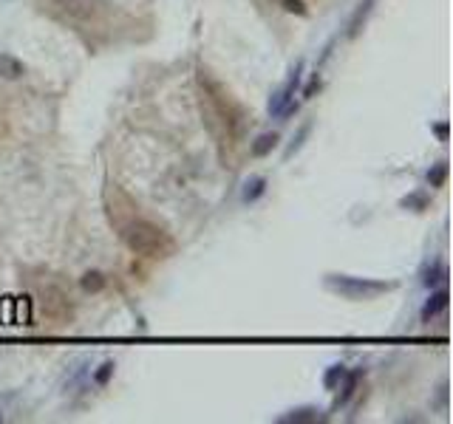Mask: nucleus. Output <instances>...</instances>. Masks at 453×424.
Masks as SVG:
<instances>
[{
    "label": "nucleus",
    "mask_w": 453,
    "mask_h": 424,
    "mask_svg": "<svg viewBox=\"0 0 453 424\" xmlns=\"http://www.w3.org/2000/svg\"><path fill=\"white\" fill-rule=\"evenodd\" d=\"M198 82H201L204 99H207V105H210V113H213V119L221 122L227 139H238L241 131H244V111H241V105L230 97V91L224 88V85L216 82L207 71L198 74Z\"/></svg>",
    "instance_id": "obj_1"
},
{
    "label": "nucleus",
    "mask_w": 453,
    "mask_h": 424,
    "mask_svg": "<svg viewBox=\"0 0 453 424\" xmlns=\"http://www.w3.org/2000/svg\"><path fill=\"white\" fill-rule=\"evenodd\" d=\"M122 240L134 254H145V258H168L173 252V238L145 218H134L122 227Z\"/></svg>",
    "instance_id": "obj_2"
},
{
    "label": "nucleus",
    "mask_w": 453,
    "mask_h": 424,
    "mask_svg": "<svg viewBox=\"0 0 453 424\" xmlns=\"http://www.w3.org/2000/svg\"><path fill=\"white\" fill-rule=\"evenodd\" d=\"M326 286L335 294H343L349 300H372L377 294H386L394 288V283L372 280V277H349V275H326Z\"/></svg>",
    "instance_id": "obj_3"
},
{
    "label": "nucleus",
    "mask_w": 453,
    "mask_h": 424,
    "mask_svg": "<svg viewBox=\"0 0 453 424\" xmlns=\"http://www.w3.org/2000/svg\"><path fill=\"white\" fill-rule=\"evenodd\" d=\"M51 9L63 20H71L77 26H91V23H100L108 3L105 0H51Z\"/></svg>",
    "instance_id": "obj_4"
},
{
    "label": "nucleus",
    "mask_w": 453,
    "mask_h": 424,
    "mask_svg": "<svg viewBox=\"0 0 453 424\" xmlns=\"http://www.w3.org/2000/svg\"><path fill=\"white\" fill-rule=\"evenodd\" d=\"M301 79H303V60L295 63L289 79H286V82L280 85V88L272 94V99H269V113H272V116L286 119V116H292V113L298 111V105H295V94H298V88H301Z\"/></svg>",
    "instance_id": "obj_5"
},
{
    "label": "nucleus",
    "mask_w": 453,
    "mask_h": 424,
    "mask_svg": "<svg viewBox=\"0 0 453 424\" xmlns=\"http://www.w3.org/2000/svg\"><path fill=\"white\" fill-rule=\"evenodd\" d=\"M37 303H40V309H43L46 317H51L57 323H68L71 314H74L71 311V297L60 286H43L37 291Z\"/></svg>",
    "instance_id": "obj_6"
},
{
    "label": "nucleus",
    "mask_w": 453,
    "mask_h": 424,
    "mask_svg": "<svg viewBox=\"0 0 453 424\" xmlns=\"http://www.w3.org/2000/svg\"><path fill=\"white\" fill-rule=\"evenodd\" d=\"M447 300H450L447 288H436V291L428 297V303L422 306V320L428 323V320H434L439 311H445V309H447Z\"/></svg>",
    "instance_id": "obj_7"
},
{
    "label": "nucleus",
    "mask_w": 453,
    "mask_h": 424,
    "mask_svg": "<svg viewBox=\"0 0 453 424\" xmlns=\"http://www.w3.org/2000/svg\"><path fill=\"white\" fill-rule=\"evenodd\" d=\"M360 376H363V370H349L346 376H343V382H340V396H337V402H335V407H346L351 399H354V393H357V385H360Z\"/></svg>",
    "instance_id": "obj_8"
},
{
    "label": "nucleus",
    "mask_w": 453,
    "mask_h": 424,
    "mask_svg": "<svg viewBox=\"0 0 453 424\" xmlns=\"http://www.w3.org/2000/svg\"><path fill=\"white\" fill-rule=\"evenodd\" d=\"M264 193H267V179H264V176H250V179L244 181L241 201H244V204H255Z\"/></svg>",
    "instance_id": "obj_9"
},
{
    "label": "nucleus",
    "mask_w": 453,
    "mask_h": 424,
    "mask_svg": "<svg viewBox=\"0 0 453 424\" xmlns=\"http://www.w3.org/2000/svg\"><path fill=\"white\" fill-rule=\"evenodd\" d=\"M26 74L23 60H17L15 54H0V76L3 79H20Z\"/></svg>",
    "instance_id": "obj_10"
},
{
    "label": "nucleus",
    "mask_w": 453,
    "mask_h": 424,
    "mask_svg": "<svg viewBox=\"0 0 453 424\" xmlns=\"http://www.w3.org/2000/svg\"><path fill=\"white\" fill-rule=\"evenodd\" d=\"M275 147H278V133H275V131H269V133H261V136L253 142L250 153H253L255 158H264V156H269Z\"/></svg>",
    "instance_id": "obj_11"
},
{
    "label": "nucleus",
    "mask_w": 453,
    "mask_h": 424,
    "mask_svg": "<svg viewBox=\"0 0 453 424\" xmlns=\"http://www.w3.org/2000/svg\"><path fill=\"white\" fill-rule=\"evenodd\" d=\"M320 418V410L317 407H301V410H292L289 416H280L278 421L280 424H312Z\"/></svg>",
    "instance_id": "obj_12"
},
{
    "label": "nucleus",
    "mask_w": 453,
    "mask_h": 424,
    "mask_svg": "<svg viewBox=\"0 0 453 424\" xmlns=\"http://www.w3.org/2000/svg\"><path fill=\"white\" fill-rule=\"evenodd\" d=\"M372 6H374V0H363V3L357 6V12H354L351 20H349V31H346L349 37H357V34H360V26L365 23L368 15H372Z\"/></svg>",
    "instance_id": "obj_13"
},
{
    "label": "nucleus",
    "mask_w": 453,
    "mask_h": 424,
    "mask_svg": "<svg viewBox=\"0 0 453 424\" xmlns=\"http://www.w3.org/2000/svg\"><path fill=\"white\" fill-rule=\"evenodd\" d=\"M447 280V266L445 263H431L428 269H425V275H422V283L428 286V288H436V286H442Z\"/></svg>",
    "instance_id": "obj_14"
},
{
    "label": "nucleus",
    "mask_w": 453,
    "mask_h": 424,
    "mask_svg": "<svg viewBox=\"0 0 453 424\" xmlns=\"http://www.w3.org/2000/svg\"><path fill=\"white\" fill-rule=\"evenodd\" d=\"M79 286H82V291L97 294V291H102V288L108 286V277H105L102 272H86V275L79 277Z\"/></svg>",
    "instance_id": "obj_15"
},
{
    "label": "nucleus",
    "mask_w": 453,
    "mask_h": 424,
    "mask_svg": "<svg viewBox=\"0 0 453 424\" xmlns=\"http://www.w3.org/2000/svg\"><path fill=\"white\" fill-rule=\"evenodd\" d=\"M346 373H349L346 365H332V368H328V370L323 373V388H326V391H337Z\"/></svg>",
    "instance_id": "obj_16"
},
{
    "label": "nucleus",
    "mask_w": 453,
    "mask_h": 424,
    "mask_svg": "<svg viewBox=\"0 0 453 424\" xmlns=\"http://www.w3.org/2000/svg\"><path fill=\"white\" fill-rule=\"evenodd\" d=\"M399 206H402V209H414V212H425V209L431 206V198H428L425 193H411V195H405V198L399 201Z\"/></svg>",
    "instance_id": "obj_17"
},
{
    "label": "nucleus",
    "mask_w": 453,
    "mask_h": 424,
    "mask_svg": "<svg viewBox=\"0 0 453 424\" xmlns=\"http://www.w3.org/2000/svg\"><path fill=\"white\" fill-rule=\"evenodd\" d=\"M428 184L431 187H445V181H447V161H439V164H434L431 170H428Z\"/></svg>",
    "instance_id": "obj_18"
},
{
    "label": "nucleus",
    "mask_w": 453,
    "mask_h": 424,
    "mask_svg": "<svg viewBox=\"0 0 453 424\" xmlns=\"http://www.w3.org/2000/svg\"><path fill=\"white\" fill-rule=\"evenodd\" d=\"M309 133H312V124H309V122H306V124H301V131L292 136V145L286 147V158H292V156H295V153L303 147V142H306V136H309Z\"/></svg>",
    "instance_id": "obj_19"
},
{
    "label": "nucleus",
    "mask_w": 453,
    "mask_h": 424,
    "mask_svg": "<svg viewBox=\"0 0 453 424\" xmlns=\"http://www.w3.org/2000/svg\"><path fill=\"white\" fill-rule=\"evenodd\" d=\"M113 370H116V365H113V359H105L97 370H94V382H97V385L100 388H105L108 385V382L113 379Z\"/></svg>",
    "instance_id": "obj_20"
},
{
    "label": "nucleus",
    "mask_w": 453,
    "mask_h": 424,
    "mask_svg": "<svg viewBox=\"0 0 453 424\" xmlns=\"http://www.w3.org/2000/svg\"><path fill=\"white\" fill-rule=\"evenodd\" d=\"M283 9L286 12H292V15H306V6H303V0H283Z\"/></svg>",
    "instance_id": "obj_21"
},
{
    "label": "nucleus",
    "mask_w": 453,
    "mask_h": 424,
    "mask_svg": "<svg viewBox=\"0 0 453 424\" xmlns=\"http://www.w3.org/2000/svg\"><path fill=\"white\" fill-rule=\"evenodd\" d=\"M317 91H320V76L315 74V76L309 79V85H306V88H303V99H312V97H315Z\"/></svg>",
    "instance_id": "obj_22"
},
{
    "label": "nucleus",
    "mask_w": 453,
    "mask_h": 424,
    "mask_svg": "<svg viewBox=\"0 0 453 424\" xmlns=\"http://www.w3.org/2000/svg\"><path fill=\"white\" fill-rule=\"evenodd\" d=\"M434 133L442 139V142H447V133H450V127H447V122H439V124H434Z\"/></svg>",
    "instance_id": "obj_23"
},
{
    "label": "nucleus",
    "mask_w": 453,
    "mask_h": 424,
    "mask_svg": "<svg viewBox=\"0 0 453 424\" xmlns=\"http://www.w3.org/2000/svg\"><path fill=\"white\" fill-rule=\"evenodd\" d=\"M447 405V385L439 388V396H436V407H445Z\"/></svg>",
    "instance_id": "obj_24"
},
{
    "label": "nucleus",
    "mask_w": 453,
    "mask_h": 424,
    "mask_svg": "<svg viewBox=\"0 0 453 424\" xmlns=\"http://www.w3.org/2000/svg\"><path fill=\"white\" fill-rule=\"evenodd\" d=\"M6 133V124H3V113H0V136Z\"/></svg>",
    "instance_id": "obj_25"
}]
</instances>
